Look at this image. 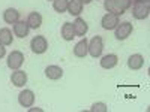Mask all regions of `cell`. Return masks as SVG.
<instances>
[{"mask_svg":"<svg viewBox=\"0 0 150 112\" xmlns=\"http://www.w3.org/2000/svg\"><path fill=\"white\" fill-rule=\"evenodd\" d=\"M132 17L135 20H146L150 14V0H132Z\"/></svg>","mask_w":150,"mask_h":112,"instance_id":"7a4b0ae2","label":"cell"},{"mask_svg":"<svg viewBox=\"0 0 150 112\" xmlns=\"http://www.w3.org/2000/svg\"><path fill=\"white\" fill-rule=\"evenodd\" d=\"M45 76L51 81H57L63 76V69L60 66H56V64H51L45 69Z\"/></svg>","mask_w":150,"mask_h":112,"instance_id":"7c38bea8","label":"cell"},{"mask_svg":"<svg viewBox=\"0 0 150 112\" xmlns=\"http://www.w3.org/2000/svg\"><path fill=\"white\" fill-rule=\"evenodd\" d=\"M90 111H92V112H107V111H108V108H107V105H105V103L99 102V103H93V105H92V108H90Z\"/></svg>","mask_w":150,"mask_h":112,"instance_id":"7402d4cb","label":"cell"},{"mask_svg":"<svg viewBox=\"0 0 150 112\" xmlns=\"http://www.w3.org/2000/svg\"><path fill=\"white\" fill-rule=\"evenodd\" d=\"M18 103L23 108H30L35 103V93L32 90H23L18 94Z\"/></svg>","mask_w":150,"mask_h":112,"instance_id":"ba28073f","label":"cell"},{"mask_svg":"<svg viewBox=\"0 0 150 112\" xmlns=\"http://www.w3.org/2000/svg\"><path fill=\"white\" fill-rule=\"evenodd\" d=\"M72 26H74L75 36L84 37V36H86V33L89 32V26H87V22H86L83 18H80V17H77V20H75V21L72 22Z\"/></svg>","mask_w":150,"mask_h":112,"instance_id":"8fae6325","label":"cell"},{"mask_svg":"<svg viewBox=\"0 0 150 112\" xmlns=\"http://www.w3.org/2000/svg\"><path fill=\"white\" fill-rule=\"evenodd\" d=\"M134 32V27L129 21H123V22H119V26L114 29V36L117 41H125Z\"/></svg>","mask_w":150,"mask_h":112,"instance_id":"5b68a950","label":"cell"},{"mask_svg":"<svg viewBox=\"0 0 150 112\" xmlns=\"http://www.w3.org/2000/svg\"><path fill=\"white\" fill-rule=\"evenodd\" d=\"M92 2H93V0H83L84 5H89V3H92Z\"/></svg>","mask_w":150,"mask_h":112,"instance_id":"cb8c5ba5","label":"cell"},{"mask_svg":"<svg viewBox=\"0 0 150 112\" xmlns=\"http://www.w3.org/2000/svg\"><path fill=\"white\" fill-rule=\"evenodd\" d=\"M14 42V36H12V32L6 27L0 29V45L3 46H9Z\"/></svg>","mask_w":150,"mask_h":112,"instance_id":"d6986e66","label":"cell"},{"mask_svg":"<svg viewBox=\"0 0 150 112\" xmlns=\"http://www.w3.org/2000/svg\"><path fill=\"white\" fill-rule=\"evenodd\" d=\"M5 54H6V48H5L3 45H0V58H3Z\"/></svg>","mask_w":150,"mask_h":112,"instance_id":"603a6c76","label":"cell"},{"mask_svg":"<svg viewBox=\"0 0 150 112\" xmlns=\"http://www.w3.org/2000/svg\"><path fill=\"white\" fill-rule=\"evenodd\" d=\"M119 22H120L119 15L111 14V12H107V14L102 17V20H101V26H102L104 30H114L119 26Z\"/></svg>","mask_w":150,"mask_h":112,"instance_id":"52a82bcc","label":"cell"},{"mask_svg":"<svg viewBox=\"0 0 150 112\" xmlns=\"http://www.w3.org/2000/svg\"><path fill=\"white\" fill-rule=\"evenodd\" d=\"M24 63V54L21 51H12L9 55H8V60H6V64L11 70H17L23 66Z\"/></svg>","mask_w":150,"mask_h":112,"instance_id":"8992f818","label":"cell"},{"mask_svg":"<svg viewBox=\"0 0 150 112\" xmlns=\"http://www.w3.org/2000/svg\"><path fill=\"white\" fill-rule=\"evenodd\" d=\"M117 63H119V57L116 54H107L99 61V64H101L102 69H112L117 66Z\"/></svg>","mask_w":150,"mask_h":112,"instance_id":"4fadbf2b","label":"cell"},{"mask_svg":"<svg viewBox=\"0 0 150 112\" xmlns=\"http://www.w3.org/2000/svg\"><path fill=\"white\" fill-rule=\"evenodd\" d=\"M27 24H29V27L36 30V29H39L42 26V15L39 14V12H30L29 17H27Z\"/></svg>","mask_w":150,"mask_h":112,"instance_id":"2e32d148","label":"cell"},{"mask_svg":"<svg viewBox=\"0 0 150 112\" xmlns=\"http://www.w3.org/2000/svg\"><path fill=\"white\" fill-rule=\"evenodd\" d=\"M11 82L15 87H24L27 84V73L24 70H20V69L14 70L11 75Z\"/></svg>","mask_w":150,"mask_h":112,"instance_id":"30bf717a","label":"cell"},{"mask_svg":"<svg viewBox=\"0 0 150 112\" xmlns=\"http://www.w3.org/2000/svg\"><path fill=\"white\" fill-rule=\"evenodd\" d=\"M20 20V12L14 8H8L5 12H3V21L6 24H15L17 21Z\"/></svg>","mask_w":150,"mask_h":112,"instance_id":"e0dca14e","label":"cell"},{"mask_svg":"<svg viewBox=\"0 0 150 112\" xmlns=\"http://www.w3.org/2000/svg\"><path fill=\"white\" fill-rule=\"evenodd\" d=\"M87 45H89V42H87L86 36H84L83 39H81L77 45H75V48H74V55H75V57H78V58H84L87 54H89Z\"/></svg>","mask_w":150,"mask_h":112,"instance_id":"9a60e30c","label":"cell"},{"mask_svg":"<svg viewBox=\"0 0 150 112\" xmlns=\"http://www.w3.org/2000/svg\"><path fill=\"white\" fill-rule=\"evenodd\" d=\"M84 3L83 0H69V5H68V12L74 17H78L81 12H83Z\"/></svg>","mask_w":150,"mask_h":112,"instance_id":"ac0fdd59","label":"cell"},{"mask_svg":"<svg viewBox=\"0 0 150 112\" xmlns=\"http://www.w3.org/2000/svg\"><path fill=\"white\" fill-rule=\"evenodd\" d=\"M62 37L66 41V42H69V41H72L74 37H75V32H74V26H72V22H65L63 26H62Z\"/></svg>","mask_w":150,"mask_h":112,"instance_id":"ffe728a7","label":"cell"},{"mask_svg":"<svg viewBox=\"0 0 150 112\" xmlns=\"http://www.w3.org/2000/svg\"><path fill=\"white\" fill-rule=\"evenodd\" d=\"M87 49H89V54L93 57V58H98L102 55V51H104V41L101 36H95L90 39L89 45H87Z\"/></svg>","mask_w":150,"mask_h":112,"instance_id":"3957f363","label":"cell"},{"mask_svg":"<svg viewBox=\"0 0 150 112\" xmlns=\"http://www.w3.org/2000/svg\"><path fill=\"white\" fill-rule=\"evenodd\" d=\"M132 5V0H104V8L107 12L116 15H123Z\"/></svg>","mask_w":150,"mask_h":112,"instance_id":"6da1fadb","label":"cell"},{"mask_svg":"<svg viewBox=\"0 0 150 112\" xmlns=\"http://www.w3.org/2000/svg\"><path fill=\"white\" fill-rule=\"evenodd\" d=\"M14 34L17 36V37H20V39H24L27 34H29V32H30V27H29V24H27V21H24V20H18L15 24H14Z\"/></svg>","mask_w":150,"mask_h":112,"instance_id":"9c48e42d","label":"cell"},{"mask_svg":"<svg viewBox=\"0 0 150 112\" xmlns=\"http://www.w3.org/2000/svg\"><path fill=\"white\" fill-rule=\"evenodd\" d=\"M144 66V57L141 54H132L128 58V67L131 70H140Z\"/></svg>","mask_w":150,"mask_h":112,"instance_id":"5bb4252c","label":"cell"},{"mask_svg":"<svg viewBox=\"0 0 150 112\" xmlns=\"http://www.w3.org/2000/svg\"><path fill=\"white\" fill-rule=\"evenodd\" d=\"M68 5H69V0H53V8L59 14L68 12Z\"/></svg>","mask_w":150,"mask_h":112,"instance_id":"44dd1931","label":"cell"},{"mask_svg":"<svg viewBox=\"0 0 150 112\" xmlns=\"http://www.w3.org/2000/svg\"><path fill=\"white\" fill-rule=\"evenodd\" d=\"M30 49L33 54H44L48 49V41L45 36H35L30 41Z\"/></svg>","mask_w":150,"mask_h":112,"instance_id":"277c9868","label":"cell"}]
</instances>
